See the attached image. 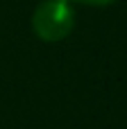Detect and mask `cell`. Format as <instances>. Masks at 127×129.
<instances>
[{"instance_id":"1","label":"cell","mask_w":127,"mask_h":129,"mask_svg":"<svg viewBox=\"0 0 127 129\" xmlns=\"http://www.w3.org/2000/svg\"><path fill=\"white\" fill-rule=\"evenodd\" d=\"M75 27V7L70 0H41L32 14V32L43 43L64 41Z\"/></svg>"},{"instance_id":"2","label":"cell","mask_w":127,"mask_h":129,"mask_svg":"<svg viewBox=\"0 0 127 129\" xmlns=\"http://www.w3.org/2000/svg\"><path fill=\"white\" fill-rule=\"evenodd\" d=\"M73 5H89V7H109L116 5L118 0H70Z\"/></svg>"}]
</instances>
